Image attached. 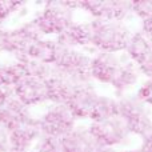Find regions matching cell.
<instances>
[{
  "instance_id": "cell-1",
  "label": "cell",
  "mask_w": 152,
  "mask_h": 152,
  "mask_svg": "<svg viewBox=\"0 0 152 152\" xmlns=\"http://www.w3.org/2000/svg\"><path fill=\"white\" fill-rule=\"evenodd\" d=\"M91 45L95 52H124L132 32L124 21L96 20L91 21Z\"/></svg>"
},
{
  "instance_id": "cell-2",
  "label": "cell",
  "mask_w": 152,
  "mask_h": 152,
  "mask_svg": "<svg viewBox=\"0 0 152 152\" xmlns=\"http://www.w3.org/2000/svg\"><path fill=\"white\" fill-rule=\"evenodd\" d=\"M75 10H77V1H50L45 3L32 21L42 36H58L74 23Z\"/></svg>"
},
{
  "instance_id": "cell-3",
  "label": "cell",
  "mask_w": 152,
  "mask_h": 152,
  "mask_svg": "<svg viewBox=\"0 0 152 152\" xmlns=\"http://www.w3.org/2000/svg\"><path fill=\"white\" fill-rule=\"evenodd\" d=\"M91 58L92 55L84 50L60 47L58 58L52 66V71L69 79L75 86L92 83V79L89 76Z\"/></svg>"
},
{
  "instance_id": "cell-4",
  "label": "cell",
  "mask_w": 152,
  "mask_h": 152,
  "mask_svg": "<svg viewBox=\"0 0 152 152\" xmlns=\"http://www.w3.org/2000/svg\"><path fill=\"white\" fill-rule=\"evenodd\" d=\"M119 103V118L123 120L129 135L145 136L152 131V119L147 105H144L135 95L127 94L116 97Z\"/></svg>"
},
{
  "instance_id": "cell-5",
  "label": "cell",
  "mask_w": 152,
  "mask_h": 152,
  "mask_svg": "<svg viewBox=\"0 0 152 152\" xmlns=\"http://www.w3.org/2000/svg\"><path fill=\"white\" fill-rule=\"evenodd\" d=\"M42 135L63 137L76 126V119L64 104H51L37 119Z\"/></svg>"
},
{
  "instance_id": "cell-6",
  "label": "cell",
  "mask_w": 152,
  "mask_h": 152,
  "mask_svg": "<svg viewBox=\"0 0 152 152\" xmlns=\"http://www.w3.org/2000/svg\"><path fill=\"white\" fill-rule=\"evenodd\" d=\"M100 148H115L129 142V132L119 116L100 123H91L88 127Z\"/></svg>"
},
{
  "instance_id": "cell-7",
  "label": "cell",
  "mask_w": 152,
  "mask_h": 152,
  "mask_svg": "<svg viewBox=\"0 0 152 152\" xmlns=\"http://www.w3.org/2000/svg\"><path fill=\"white\" fill-rule=\"evenodd\" d=\"M40 37L43 36L39 32L37 27L35 26L34 21L32 20L27 21V23L21 24V26L16 27V28L5 31L3 52L12 53L16 58H20Z\"/></svg>"
},
{
  "instance_id": "cell-8",
  "label": "cell",
  "mask_w": 152,
  "mask_h": 152,
  "mask_svg": "<svg viewBox=\"0 0 152 152\" xmlns=\"http://www.w3.org/2000/svg\"><path fill=\"white\" fill-rule=\"evenodd\" d=\"M77 8L88 12L96 20L123 21L131 13V1L123 0H108V1H77Z\"/></svg>"
},
{
  "instance_id": "cell-9",
  "label": "cell",
  "mask_w": 152,
  "mask_h": 152,
  "mask_svg": "<svg viewBox=\"0 0 152 152\" xmlns=\"http://www.w3.org/2000/svg\"><path fill=\"white\" fill-rule=\"evenodd\" d=\"M126 59V53L95 52L91 58L89 76L99 83L111 84Z\"/></svg>"
},
{
  "instance_id": "cell-10",
  "label": "cell",
  "mask_w": 152,
  "mask_h": 152,
  "mask_svg": "<svg viewBox=\"0 0 152 152\" xmlns=\"http://www.w3.org/2000/svg\"><path fill=\"white\" fill-rule=\"evenodd\" d=\"M99 94L92 83H86L76 86L72 91L66 105L72 113V116L77 119H88L95 103H96Z\"/></svg>"
},
{
  "instance_id": "cell-11",
  "label": "cell",
  "mask_w": 152,
  "mask_h": 152,
  "mask_svg": "<svg viewBox=\"0 0 152 152\" xmlns=\"http://www.w3.org/2000/svg\"><path fill=\"white\" fill-rule=\"evenodd\" d=\"M13 96L27 108L47 102L45 80L32 76H24L12 87Z\"/></svg>"
},
{
  "instance_id": "cell-12",
  "label": "cell",
  "mask_w": 152,
  "mask_h": 152,
  "mask_svg": "<svg viewBox=\"0 0 152 152\" xmlns=\"http://www.w3.org/2000/svg\"><path fill=\"white\" fill-rule=\"evenodd\" d=\"M40 136L42 134L39 129L37 119L32 118L8 132L10 150L15 152H29Z\"/></svg>"
},
{
  "instance_id": "cell-13",
  "label": "cell",
  "mask_w": 152,
  "mask_h": 152,
  "mask_svg": "<svg viewBox=\"0 0 152 152\" xmlns=\"http://www.w3.org/2000/svg\"><path fill=\"white\" fill-rule=\"evenodd\" d=\"M60 143L63 152H96L100 148L86 126H75L68 134L60 137Z\"/></svg>"
},
{
  "instance_id": "cell-14",
  "label": "cell",
  "mask_w": 152,
  "mask_h": 152,
  "mask_svg": "<svg viewBox=\"0 0 152 152\" xmlns=\"http://www.w3.org/2000/svg\"><path fill=\"white\" fill-rule=\"evenodd\" d=\"M91 23H72L68 28L58 35L55 42L63 48H89L91 45Z\"/></svg>"
},
{
  "instance_id": "cell-15",
  "label": "cell",
  "mask_w": 152,
  "mask_h": 152,
  "mask_svg": "<svg viewBox=\"0 0 152 152\" xmlns=\"http://www.w3.org/2000/svg\"><path fill=\"white\" fill-rule=\"evenodd\" d=\"M32 118L34 116L29 113L28 108L15 96H12L0 108V126L4 127L8 132Z\"/></svg>"
},
{
  "instance_id": "cell-16",
  "label": "cell",
  "mask_w": 152,
  "mask_h": 152,
  "mask_svg": "<svg viewBox=\"0 0 152 152\" xmlns=\"http://www.w3.org/2000/svg\"><path fill=\"white\" fill-rule=\"evenodd\" d=\"M75 87L69 79L52 71L51 76L45 80L47 102H51V104H66Z\"/></svg>"
},
{
  "instance_id": "cell-17",
  "label": "cell",
  "mask_w": 152,
  "mask_h": 152,
  "mask_svg": "<svg viewBox=\"0 0 152 152\" xmlns=\"http://www.w3.org/2000/svg\"><path fill=\"white\" fill-rule=\"evenodd\" d=\"M140 75L142 74H140L137 66L127 58L110 86H112V88L115 89V94L118 95V97H120L123 95L129 94V91L136 86Z\"/></svg>"
},
{
  "instance_id": "cell-18",
  "label": "cell",
  "mask_w": 152,
  "mask_h": 152,
  "mask_svg": "<svg viewBox=\"0 0 152 152\" xmlns=\"http://www.w3.org/2000/svg\"><path fill=\"white\" fill-rule=\"evenodd\" d=\"M151 51H152V42L142 31H137L131 34L124 52H126V56L132 63L139 67L150 56Z\"/></svg>"
},
{
  "instance_id": "cell-19",
  "label": "cell",
  "mask_w": 152,
  "mask_h": 152,
  "mask_svg": "<svg viewBox=\"0 0 152 152\" xmlns=\"http://www.w3.org/2000/svg\"><path fill=\"white\" fill-rule=\"evenodd\" d=\"M59 48L60 47L55 40L40 37L27 50V52L23 56L40 61L43 64H47V66H53L56 58H58Z\"/></svg>"
},
{
  "instance_id": "cell-20",
  "label": "cell",
  "mask_w": 152,
  "mask_h": 152,
  "mask_svg": "<svg viewBox=\"0 0 152 152\" xmlns=\"http://www.w3.org/2000/svg\"><path fill=\"white\" fill-rule=\"evenodd\" d=\"M119 116V103L116 97L99 95L88 119L92 123H100V121L108 120Z\"/></svg>"
},
{
  "instance_id": "cell-21",
  "label": "cell",
  "mask_w": 152,
  "mask_h": 152,
  "mask_svg": "<svg viewBox=\"0 0 152 152\" xmlns=\"http://www.w3.org/2000/svg\"><path fill=\"white\" fill-rule=\"evenodd\" d=\"M16 60L20 61L26 76H32V77H37V79H42V80H47L51 76L52 66H47V64H43V63H40V61L32 60V59L26 58V56L16 58Z\"/></svg>"
},
{
  "instance_id": "cell-22",
  "label": "cell",
  "mask_w": 152,
  "mask_h": 152,
  "mask_svg": "<svg viewBox=\"0 0 152 152\" xmlns=\"http://www.w3.org/2000/svg\"><path fill=\"white\" fill-rule=\"evenodd\" d=\"M24 69L20 61L16 60L11 64H0V87L12 88L21 77H24Z\"/></svg>"
},
{
  "instance_id": "cell-23",
  "label": "cell",
  "mask_w": 152,
  "mask_h": 152,
  "mask_svg": "<svg viewBox=\"0 0 152 152\" xmlns=\"http://www.w3.org/2000/svg\"><path fill=\"white\" fill-rule=\"evenodd\" d=\"M35 152H63L61 151L60 137H53L42 135L36 144L34 145Z\"/></svg>"
},
{
  "instance_id": "cell-24",
  "label": "cell",
  "mask_w": 152,
  "mask_h": 152,
  "mask_svg": "<svg viewBox=\"0 0 152 152\" xmlns=\"http://www.w3.org/2000/svg\"><path fill=\"white\" fill-rule=\"evenodd\" d=\"M131 12L135 13L142 20L152 18V1L142 0V1H131Z\"/></svg>"
},
{
  "instance_id": "cell-25",
  "label": "cell",
  "mask_w": 152,
  "mask_h": 152,
  "mask_svg": "<svg viewBox=\"0 0 152 152\" xmlns=\"http://www.w3.org/2000/svg\"><path fill=\"white\" fill-rule=\"evenodd\" d=\"M135 96L144 105H152V79H147L143 81L142 86L137 88Z\"/></svg>"
},
{
  "instance_id": "cell-26",
  "label": "cell",
  "mask_w": 152,
  "mask_h": 152,
  "mask_svg": "<svg viewBox=\"0 0 152 152\" xmlns=\"http://www.w3.org/2000/svg\"><path fill=\"white\" fill-rule=\"evenodd\" d=\"M21 7H24V3L21 1H0V24Z\"/></svg>"
},
{
  "instance_id": "cell-27",
  "label": "cell",
  "mask_w": 152,
  "mask_h": 152,
  "mask_svg": "<svg viewBox=\"0 0 152 152\" xmlns=\"http://www.w3.org/2000/svg\"><path fill=\"white\" fill-rule=\"evenodd\" d=\"M137 68H139L140 74L144 75L147 79H152V51H151L150 56L145 59L144 63H143L142 66H139Z\"/></svg>"
},
{
  "instance_id": "cell-28",
  "label": "cell",
  "mask_w": 152,
  "mask_h": 152,
  "mask_svg": "<svg viewBox=\"0 0 152 152\" xmlns=\"http://www.w3.org/2000/svg\"><path fill=\"white\" fill-rule=\"evenodd\" d=\"M10 151V140H8V131L3 126H0V152Z\"/></svg>"
},
{
  "instance_id": "cell-29",
  "label": "cell",
  "mask_w": 152,
  "mask_h": 152,
  "mask_svg": "<svg viewBox=\"0 0 152 152\" xmlns=\"http://www.w3.org/2000/svg\"><path fill=\"white\" fill-rule=\"evenodd\" d=\"M13 96V91L10 87H0V108Z\"/></svg>"
},
{
  "instance_id": "cell-30",
  "label": "cell",
  "mask_w": 152,
  "mask_h": 152,
  "mask_svg": "<svg viewBox=\"0 0 152 152\" xmlns=\"http://www.w3.org/2000/svg\"><path fill=\"white\" fill-rule=\"evenodd\" d=\"M143 142H142V145H140L139 151L140 152H152V131L150 134H147L145 136L142 137Z\"/></svg>"
},
{
  "instance_id": "cell-31",
  "label": "cell",
  "mask_w": 152,
  "mask_h": 152,
  "mask_svg": "<svg viewBox=\"0 0 152 152\" xmlns=\"http://www.w3.org/2000/svg\"><path fill=\"white\" fill-rule=\"evenodd\" d=\"M140 31L152 42V18L142 20V29H140Z\"/></svg>"
},
{
  "instance_id": "cell-32",
  "label": "cell",
  "mask_w": 152,
  "mask_h": 152,
  "mask_svg": "<svg viewBox=\"0 0 152 152\" xmlns=\"http://www.w3.org/2000/svg\"><path fill=\"white\" fill-rule=\"evenodd\" d=\"M5 31H7V29H4V28H3V26L0 24V52H3V45H4Z\"/></svg>"
},
{
  "instance_id": "cell-33",
  "label": "cell",
  "mask_w": 152,
  "mask_h": 152,
  "mask_svg": "<svg viewBox=\"0 0 152 152\" xmlns=\"http://www.w3.org/2000/svg\"><path fill=\"white\" fill-rule=\"evenodd\" d=\"M96 152H118L115 148H99Z\"/></svg>"
},
{
  "instance_id": "cell-34",
  "label": "cell",
  "mask_w": 152,
  "mask_h": 152,
  "mask_svg": "<svg viewBox=\"0 0 152 152\" xmlns=\"http://www.w3.org/2000/svg\"><path fill=\"white\" fill-rule=\"evenodd\" d=\"M121 152H140L139 150H127V151H121Z\"/></svg>"
},
{
  "instance_id": "cell-35",
  "label": "cell",
  "mask_w": 152,
  "mask_h": 152,
  "mask_svg": "<svg viewBox=\"0 0 152 152\" xmlns=\"http://www.w3.org/2000/svg\"><path fill=\"white\" fill-rule=\"evenodd\" d=\"M8 152H15V151H11V150H10V151H8Z\"/></svg>"
}]
</instances>
